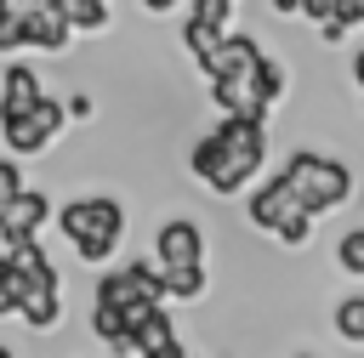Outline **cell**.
<instances>
[{
  "instance_id": "23",
  "label": "cell",
  "mask_w": 364,
  "mask_h": 358,
  "mask_svg": "<svg viewBox=\"0 0 364 358\" xmlns=\"http://www.w3.org/2000/svg\"><path fill=\"white\" fill-rule=\"evenodd\" d=\"M193 17H210V23H228V17H233V0H193Z\"/></svg>"
},
{
  "instance_id": "13",
  "label": "cell",
  "mask_w": 364,
  "mask_h": 358,
  "mask_svg": "<svg viewBox=\"0 0 364 358\" xmlns=\"http://www.w3.org/2000/svg\"><path fill=\"white\" fill-rule=\"evenodd\" d=\"M165 273V301H199L205 295V261L199 267H159Z\"/></svg>"
},
{
  "instance_id": "26",
  "label": "cell",
  "mask_w": 364,
  "mask_h": 358,
  "mask_svg": "<svg viewBox=\"0 0 364 358\" xmlns=\"http://www.w3.org/2000/svg\"><path fill=\"white\" fill-rule=\"evenodd\" d=\"M353 80H358V91H364V51L353 57Z\"/></svg>"
},
{
  "instance_id": "15",
  "label": "cell",
  "mask_w": 364,
  "mask_h": 358,
  "mask_svg": "<svg viewBox=\"0 0 364 358\" xmlns=\"http://www.w3.org/2000/svg\"><path fill=\"white\" fill-rule=\"evenodd\" d=\"M23 295H28V284H23V267L11 261V250L0 256V318L6 313H17L23 307Z\"/></svg>"
},
{
  "instance_id": "27",
  "label": "cell",
  "mask_w": 364,
  "mask_h": 358,
  "mask_svg": "<svg viewBox=\"0 0 364 358\" xmlns=\"http://www.w3.org/2000/svg\"><path fill=\"white\" fill-rule=\"evenodd\" d=\"M273 11H301V0H273Z\"/></svg>"
},
{
  "instance_id": "2",
  "label": "cell",
  "mask_w": 364,
  "mask_h": 358,
  "mask_svg": "<svg viewBox=\"0 0 364 358\" xmlns=\"http://www.w3.org/2000/svg\"><path fill=\"white\" fill-rule=\"evenodd\" d=\"M279 176H284L296 210H307V216H324V210L353 199V170L341 159H324V153H290L279 165Z\"/></svg>"
},
{
  "instance_id": "14",
  "label": "cell",
  "mask_w": 364,
  "mask_h": 358,
  "mask_svg": "<svg viewBox=\"0 0 364 358\" xmlns=\"http://www.w3.org/2000/svg\"><path fill=\"white\" fill-rule=\"evenodd\" d=\"M91 335L114 347V341L125 335V307H119V301H108V295H91Z\"/></svg>"
},
{
  "instance_id": "28",
  "label": "cell",
  "mask_w": 364,
  "mask_h": 358,
  "mask_svg": "<svg viewBox=\"0 0 364 358\" xmlns=\"http://www.w3.org/2000/svg\"><path fill=\"white\" fill-rule=\"evenodd\" d=\"M142 6H148V11H171L176 0H142Z\"/></svg>"
},
{
  "instance_id": "20",
  "label": "cell",
  "mask_w": 364,
  "mask_h": 358,
  "mask_svg": "<svg viewBox=\"0 0 364 358\" xmlns=\"http://www.w3.org/2000/svg\"><path fill=\"white\" fill-rule=\"evenodd\" d=\"M273 233H279V244L301 250V244H307V233H313V216H307V210H290V216H284V222H279Z\"/></svg>"
},
{
  "instance_id": "24",
  "label": "cell",
  "mask_w": 364,
  "mask_h": 358,
  "mask_svg": "<svg viewBox=\"0 0 364 358\" xmlns=\"http://www.w3.org/2000/svg\"><path fill=\"white\" fill-rule=\"evenodd\" d=\"M68 108V119H91V97H74V102H63Z\"/></svg>"
},
{
  "instance_id": "9",
  "label": "cell",
  "mask_w": 364,
  "mask_h": 358,
  "mask_svg": "<svg viewBox=\"0 0 364 358\" xmlns=\"http://www.w3.org/2000/svg\"><path fill=\"white\" fill-rule=\"evenodd\" d=\"M296 210V199H290V188H284V176H273V182H262L256 193H250V205H245V216H250V227H262V233H273L284 216Z\"/></svg>"
},
{
  "instance_id": "29",
  "label": "cell",
  "mask_w": 364,
  "mask_h": 358,
  "mask_svg": "<svg viewBox=\"0 0 364 358\" xmlns=\"http://www.w3.org/2000/svg\"><path fill=\"white\" fill-rule=\"evenodd\" d=\"M0 358H11V352H6V347H0Z\"/></svg>"
},
{
  "instance_id": "10",
  "label": "cell",
  "mask_w": 364,
  "mask_h": 358,
  "mask_svg": "<svg viewBox=\"0 0 364 358\" xmlns=\"http://www.w3.org/2000/svg\"><path fill=\"white\" fill-rule=\"evenodd\" d=\"M34 97H40V74H34V68H23V63H11V68L0 74V119L23 114Z\"/></svg>"
},
{
  "instance_id": "4",
  "label": "cell",
  "mask_w": 364,
  "mask_h": 358,
  "mask_svg": "<svg viewBox=\"0 0 364 358\" xmlns=\"http://www.w3.org/2000/svg\"><path fill=\"white\" fill-rule=\"evenodd\" d=\"M68 125V108L57 102V97H34L23 114H11V119H0V136H6V148L17 153V159H28V153H46L51 142H57V131Z\"/></svg>"
},
{
  "instance_id": "3",
  "label": "cell",
  "mask_w": 364,
  "mask_h": 358,
  "mask_svg": "<svg viewBox=\"0 0 364 358\" xmlns=\"http://www.w3.org/2000/svg\"><path fill=\"white\" fill-rule=\"evenodd\" d=\"M216 142H222V165L210 170L205 188H216V193H239V188L262 170V159H267V131H262L256 114H222Z\"/></svg>"
},
{
  "instance_id": "22",
  "label": "cell",
  "mask_w": 364,
  "mask_h": 358,
  "mask_svg": "<svg viewBox=\"0 0 364 358\" xmlns=\"http://www.w3.org/2000/svg\"><path fill=\"white\" fill-rule=\"evenodd\" d=\"M17 193H23V170H17V159H0V210H6Z\"/></svg>"
},
{
  "instance_id": "18",
  "label": "cell",
  "mask_w": 364,
  "mask_h": 358,
  "mask_svg": "<svg viewBox=\"0 0 364 358\" xmlns=\"http://www.w3.org/2000/svg\"><path fill=\"white\" fill-rule=\"evenodd\" d=\"M216 165H222V142H216V131H210V136H199V142H193L188 170H193L199 182H210V170H216Z\"/></svg>"
},
{
  "instance_id": "8",
  "label": "cell",
  "mask_w": 364,
  "mask_h": 358,
  "mask_svg": "<svg viewBox=\"0 0 364 358\" xmlns=\"http://www.w3.org/2000/svg\"><path fill=\"white\" fill-rule=\"evenodd\" d=\"M256 57H262V45H256L250 34H233V28H228V34L216 40V51L199 57V68H205V80H222V74H245Z\"/></svg>"
},
{
  "instance_id": "12",
  "label": "cell",
  "mask_w": 364,
  "mask_h": 358,
  "mask_svg": "<svg viewBox=\"0 0 364 358\" xmlns=\"http://www.w3.org/2000/svg\"><path fill=\"white\" fill-rule=\"evenodd\" d=\"M222 34H228V23H210V17H193V11H188V23H182V45L193 51V63H199V57H210Z\"/></svg>"
},
{
  "instance_id": "21",
  "label": "cell",
  "mask_w": 364,
  "mask_h": 358,
  "mask_svg": "<svg viewBox=\"0 0 364 358\" xmlns=\"http://www.w3.org/2000/svg\"><path fill=\"white\" fill-rule=\"evenodd\" d=\"M0 51H23V17L0 6Z\"/></svg>"
},
{
  "instance_id": "1",
  "label": "cell",
  "mask_w": 364,
  "mask_h": 358,
  "mask_svg": "<svg viewBox=\"0 0 364 358\" xmlns=\"http://www.w3.org/2000/svg\"><path fill=\"white\" fill-rule=\"evenodd\" d=\"M57 227H63V239L74 244L80 261H108L114 244H119V233H125V210H119V199L91 193V199H68V205L57 210Z\"/></svg>"
},
{
  "instance_id": "7",
  "label": "cell",
  "mask_w": 364,
  "mask_h": 358,
  "mask_svg": "<svg viewBox=\"0 0 364 358\" xmlns=\"http://www.w3.org/2000/svg\"><path fill=\"white\" fill-rule=\"evenodd\" d=\"M17 17H23V45H34V51H63L68 34H74V23L63 11H51V6H28Z\"/></svg>"
},
{
  "instance_id": "5",
  "label": "cell",
  "mask_w": 364,
  "mask_h": 358,
  "mask_svg": "<svg viewBox=\"0 0 364 358\" xmlns=\"http://www.w3.org/2000/svg\"><path fill=\"white\" fill-rule=\"evenodd\" d=\"M154 261H159V267H199V261H205V233H199V222H188V216L165 222V227L154 233Z\"/></svg>"
},
{
  "instance_id": "11",
  "label": "cell",
  "mask_w": 364,
  "mask_h": 358,
  "mask_svg": "<svg viewBox=\"0 0 364 358\" xmlns=\"http://www.w3.org/2000/svg\"><path fill=\"white\" fill-rule=\"evenodd\" d=\"M17 318H23L28 330H57V318H63V295H57V290H28L23 307H17Z\"/></svg>"
},
{
  "instance_id": "19",
  "label": "cell",
  "mask_w": 364,
  "mask_h": 358,
  "mask_svg": "<svg viewBox=\"0 0 364 358\" xmlns=\"http://www.w3.org/2000/svg\"><path fill=\"white\" fill-rule=\"evenodd\" d=\"M68 23L85 28V34L108 28V0H68Z\"/></svg>"
},
{
  "instance_id": "17",
  "label": "cell",
  "mask_w": 364,
  "mask_h": 358,
  "mask_svg": "<svg viewBox=\"0 0 364 358\" xmlns=\"http://www.w3.org/2000/svg\"><path fill=\"white\" fill-rule=\"evenodd\" d=\"M336 267L353 273V278H364V227H353V233L336 239Z\"/></svg>"
},
{
  "instance_id": "25",
  "label": "cell",
  "mask_w": 364,
  "mask_h": 358,
  "mask_svg": "<svg viewBox=\"0 0 364 358\" xmlns=\"http://www.w3.org/2000/svg\"><path fill=\"white\" fill-rule=\"evenodd\" d=\"M6 11H28V6H40V0H0Z\"/></svg>"
},
{
  "instance_id": "6",
  "label": "cell",
  "mask_w": 364,
  "mask_h": 358,
  "mask_svg": "<svg viewBox=\"0 0 364 358\" xmlns=\"http://www.w3.org/2000/svg\"><path fill=\"white\" fill-rule=\"evenodd\" d=\"M46 216H51V199H46V188H23V193H17V199L0 210V239H6V244L40 239Z\"/></svg>"
},
{
  "instance_id": "16",
  "label": "cell",
  "mask_w": 364,
  "mask_h": 358,
  "mask_svg": "<svg viewBox=\"0 0 364 358\" xmlns=\"http://www.w3.org/2000/svg\"><path fill=\"white\" fill-rule=\"evenodd\" d=\"M336 335H341V341H364V295H341V307H336Z\"/></svg>"
}]
</instances>
